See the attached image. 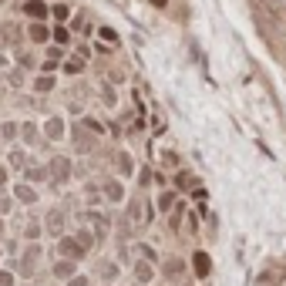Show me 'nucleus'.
I'll list each match as a JSON object with an SVG mask.
<instances>
[{
	"instance_id": "cd10ccee",
	"label": "nucleus",
	"mask_w": 286,
	"mask_h": 286,
	"mask_svg": "<svg viewBox=\"0 0 286 286\" xmlns=\"http://www.w3.org/2000/svg\"><path fill=\"white\" fill-rule=\"evenodd\" d=\"M74 239H77V242H81L84 249H91V246H94V236H91L88 229H77V236H74Z\"/></svg>"
},
{
	"instance_id": "7ed1b4c3",
	"label": "nucleus",
	"mask_w": 286,
	"mask_h": 286,
	"mask_svg": "<svg viewBox=\"0 0 286 286\" xmlns=\"http://www.w3.org/2000/svg\"><path fill=\"white\" fill-rule=\"evenodd\" d=\"M47 175L54 179V182H68V175H71V158H51V165H47Z\"/></svg>"
},
{
	"instance_id": "c756f323",
	"label": "nucleus",
	"mask_w": 286,
	"mask_h": 286,
	"mask_svg": "<svg viewBox=\"0 0 286 286\" xmlns=\"http://www.w3.org/2000/svg\"><path fill=\"white\" fill-rule=\"evenodd\" d=\"M81 125H84L88 132H94V135H101V132H105V125H101V121H94V118H84Z\"/></svg>"
},
{
	"instance_id": "ddd939ff",
	"label": "nucleus",
	"mask_w": 286,
	"mask_h": 286,
	"mask_svg": "<svg viewBox=\"0 0 286 286\" xmlns=\"http://www.w3.org/2000/svg\"><path fill=\"white\" fill-rule=\"evenodd\" d=\"M54 276H58V280H71L74 276V259H64V256H61V259L54 263Z\"/></svg>"
},
{
	"instance_id": "6ab92c4d",
	"label": "nucleus",
	"mask_w": 286,
	"mask_h": 286,
	"mask_svg": "<svg viewBox=\"0 0 286 286\" xmlns=\"http://www.w3.org/2000/svg\"><path fill=\"white\" fill-rule=\"evenodd\" d=\"M74 148H77V151H88V148H91V138L84 135V125L74 128Z\"/></svg>"
},
{
	"instance_id": "0eeeda50",
	"label": "nucleus",
	"mask_w": 286,
	"mask_h": 286,
	"mask_svg": "<svg viewBox=\"0 0 286 286\" xmlns=\"http://www.w3.org/2000/svg\"><path fill=\"white\" fill-rule=\"evenodd\" d=\"M101 192H105L101 199H108V202H121V199H125V189H121L118 179H108V182L101 185Z\"/></svg>"
},
{
	"instance_id": "473e14b6",
	"label": "nucleus",
	"mask_w": 286,
	"mask_h": 286,
	"mask_svg": "<svg viewBox=\"0 0 286 286\" xmlns=\"http://www.w3.org/2000/svg\"><path fill=\"white\" fill-rule=\"evenodd\" d=\"M101 101H105L108 108H115V101H118V94H115V88H111V91L105 88V94H101Z\"/></svg>"
},
{
	"instance_id": "aec40b11",
	"label": "nucleus",
	"mask_w": 286,
	"mask_h": 286,
	"mask_svg": "<svg viewBox=\"0 0 286 286\" xmlns=\"http://www.w3.org/2000/svg\"><path fill=\"white\" fill-rule=\"evenodd\" d=\"M118 172H121V175H132V172H135V162H132L128 151H118Z\"/></svg>"
},
{
	"instance_id": "79ce46f5",
	"label": "nucleus",
	"mask_w": 286,
	"mask_h": 286,
	"mask_svg": "<svg viewBox=\"0 0 286 286\" xmlns=\"http://www.w3.org/2000/svg\"><path fill=\"white\" fill-rule=\"evenodd\" d=\"M0 229H3V222H0Z\"/></svg>"
},
{
	"instance_id": "a878e982",
	"label": "nucleus",
	"mask_w": 286,
	"mask_h": 286,
	"mask_svg": "<svg viewBox=\"0 0 286 286\" xmlns=\"http://www.w3.org/2000/svg\"><path fill=\"white\" fill-rule=\"evenodd\" d=\"M0 135H3V138H17V135H20V125H17V121H7V125L0 128Z\"/></svg>"
},
{
	"instance_id": "2f4dec72",
	"label": "nucleus",
	"mask_w": 286,
	"mask_h": 286,
	"mask_svg": "<svg viewBox=\"0 0 286 286\" xmlns=\"http://www.w3.org/2000/svg\"><path fill=\"white\" fill-rule=\"evenodd\" d=\"M24 236H27V239H41V226H37V222L24 226Z\"/></svg>"
},
{
	"instance_id": "f03ea898",
	"label": "nucleus",
	"mask_w": 286,
	"mask_h": 286,
	"mask_svg": "<svg viewBox=\"0 0 286 286\" xmlns=\"http://www.w3.org/2000/svg\"><path fill=\"white\" fill-rule=\"evenodd\" d=\"M58 253H61L64 259H81L88 249H84V246H81L74 236H61V242H58Z\"/></svg>"
},
{
	"instance_id": "f8f14e48",
	"label": "nucleus",
	"mask_w": 286,
	"mask_h": 286,
	"mask_svg": "<svg viewBox=\"0 0 286 286\" xmlns=\"http://www.w3.org/2000/svg\"><path fill=\"white\" fill-rule=\"evenodd\" d=\"M155 209H158V212H172V209H175V192H172V189H162L158 199H155Z\"/></svg>"
},
{
	"instance_id": "4c0bfd02",
	"label": "nucleus",
	"mask_w": 286,
	"mask_h": 286,
	"mask_svg": "<svg viewBox=\"0 0 286 286\" xmlns=\"http://www.w3.org/2000/svg\"><path fill=\"white\" fill-rule=\"evenodd\" d=\"M192 199H196V202H206V199H209V192H206V189H196V192H192Z\"/></svg>"
},
{
	"instance_id": "39448f33",
	"label": "nucleus",
	"mask_w": 286,
	"mask_h": 286,
	"mask_svg": "<svg viewBox=\"0 0 286 286\" xmlns=\"http://www.w3.org/2000/svg\"><path fill=\"white\" fill-rule=\"evenodd\" d=\"M27 41L30 44H47L51 41V30L44 27V20H30L27 24Z\"/></svg>"
},
{
	"instance_id": "f257e3e1",
	"label": "nucleus",
	"mask_w": 286,
	"mask_h": 286,
	"mask_svg": "<svg viewBox=\"0 0 286 286\" xmlns=\"http://www.w3.org/2000/svg\"><path fill=\"white\" fill-rule=\"evenodd\" d=\"M192 270H196L199 280H209V276H212V259H209L206 249H196V253H192Z\"/></svg>"
},
{
	"instance_id": "393cba45",
	"label": "nucleus",
	"mask_w": 286,
	"mask_h": 286,
	"mask_svg": "<svg viewBox=\"0 0 286 286\" xmlns=\"http://www.w3.org/2000/svg\"><path fill=\"white\" fill-rule=\"evenodd\" d=\"M41 259V246H27V253H24V266L27 270H34V263Z\"/></svg>"
},
{
	"instance_id": "c9c22d12",
	"label": "nucleus",
	"mask_w": 286,
	"mask_h": 286,
	"mask_svg": "<svg viewBox=\"0 0 286 286\" xmlns=\"http://www.w3.org/2000/svg\"><path fill=\"white\" fill-rule=\"evenodd\" d=\"M68 286H88V276H81V273H74L71 280H68Z\"/></svg>"
},
{
	"instance_id": "4468645a",
	"label": "nucleus",
	"mask_w": 286,
	"mask_h": 286,
	"mask_svg": "<svg viewBox=\"0 0 286 286\" xmlns=\"http://www.w3.org/2000/svg\"><path fill=\"white\" fill-rule=\"evenodd\" d=\"M0 37H3V44H10V47H17V44H20V27H17V24H3V30H0Z\"/></svg>"
},
{
	"instance_id": "1a4fd4ad",
	"label": "nucleus",
	"mask_w": 286,
	"mask_h": 286,
	"mask_svg": "<svg viewBox=\"0 0 286 286\" xmlns=\"http://www.w3.org/2000/svg\"><path fill=\"white\" fill-rule=\"evenodd\" d=\"M14 196H17V202H24V206H34V202H37V192H34V185H27V182H17V185H14Z\"/></svg>"
},
{
	"instance_id": "b1692460",
	"label": "nucleus",
	"mask_w": 286,
	"mask_h": 286,
	"mask_svg": "<svg viewBox=\"0 0 286 286\" xmlns=\"http://www.w3.org/2000/svg\"><path fill=\"white\" fill-rule=\"evenodd\" d=\"M98 37H101L108 47H118V34H115L111 27H98Z\"/></svg>"
},
{
	"instance_id": "bb28decb",
	"label": "nucleus",
	"mask_w": 286,
	"mask_h": 286,
	"mask_svg": "<svg viewBox=\"0 0 286 286\" xmlns=\"http://www.w3.org/2000/svg\"><path fill=\"white\" fill-rule=\"evenodd\" d=\"M189 185H192V175H189V172H185V168H182V172H179V175H175V189H182V192H185V189H189Z\"/></svg>"
},
{
	"instance_id": "412c9836",
	"label": "nucleus",
	"mask_w": 286,
	"mask_h": 286,
	"mask_svg": "<svg viewBox=\"0 0 286 286\" xmlns=\"http://www.w3.org/2000/svg\"><path fill=\"white\" fill-rule=\"evenodd\" d=\"M84 64H88L84 58H68L61 68H64V74H81V71H84Z\"/></svg>"
},
{
	"instance_id": "dca6fc26",
	"label": "nucleus",
	"mask_w": 286,
	"mask_h": 286,
	"mask_svg": "<svg viewBox=\"0 0 286 286\" xmlns=\"http://www.w3.org/2000/svg\"><path fill=\"white\" fill-rule=\"evenodd\" d=\"M182 273H185V259L168 256V259H165V276H182Z\"/></svg>"
},
{
	"instance_id": "9d476101",
	"label": "nucleus",
	"mask_w": 286,
	"mask_h": 286,
	"mask_svg": "<svg viewBox=\"0 0 286 286\" xmlns=\"http://www.w3.org/2000/svg\"><path fill=\"white\" fill-rule=\"evenodd\" d=\"M135 280H138L142 286L155 280V270H151V263H148V259H135Z\"/></svg>"
},
{
	"instance_id": "20e7f679",
	"label": "nucleus",
	"mask_w": 286,
	"mask_h": 286,
	"mask_svg": "<svg viewBox=\"0 0 286 286\" xmlns=\"http://www.w3.org/2000/svg\"><path fill=\"white\" fill-rule=\"evenodd\" d=\"M20 10H24V17H27V20H44V17L51 14V7H47L44 0H24V7H20Z\"/></svg>"
},
{
	"instance_id": "9b49d317",
	"label": "nucleus",
	"mask_w": 286,
	"mask_h": 286,
	"mask_svg": "<svg viewBox=\"0 0 286 286\" xmlns=\"http://www.w3.org/2000/svg\"><path fill=\"white\" fill-rule=\"evenodd\" d=\"M44 179H51L44 165H27V168H24V182H27V185H34V182H44Z\"/></svg>"
},
{
	"instance_id": "7c9ffc66",
	"label": "nucleus",
	"mask_w": 286,
	"mask_h": 286,
	"mask_svg": "<svg viewBox=\"0 0 286 286\" xmlns=\"http://www.w3.org/2000/svg\"><path fill=\"white\" fill-rule=\"evenodd\" d=\"M58 68H61V61H54V58H47V61L41 64V74H54V71H58Z\"/></svg>"
},
{
	"instance_id": "e433bc0d",
	"label": "nucleus",
	"mask_w": 286,
	"mask_h": 286,
	"mask_svg": "<svg viewBox=\"0 0 286 286\" xmlns=\"http://www.w3.org/2000/svg\"><path fill=\"white\" fill-rule=\"evenodd\" d=\"M0 286H14V273H7V270H0Z\"/></svg>"
},
{
	"instance_id": "423d86ee",
	"label": "nucleus",
	"mask_w": 286,
	"mask_h": 286,
	"mask_svg": "<svg viewBox=\"0 0 286 286\" xmlns=\"http://www.w3.org/2000/svg\"><path fill=\"white\" fill-rule=\"evenodd\" d=\"M44 135H47V142H61L64 138V118L61 115H51L44 121Z\"/></svg>"
},
{
	"instance_id": "6e6552de",
	"label": "nucleus",
	"mask_w": 286,
	"mask_h": 286,
	"mask_svg": "<svg viewBox=\"0 0 286 286\" xmlns=\"http://www.w3.org/2000/svg\"><path fill=\"white\" fill-rule=\"evenodd\" d=\"M94 276H101L105 283H115V280H118V263H111V259H101V263L94 266Z\"/></svg>"
},
{
	"instance_id": "37998d69",
	"label": "nucleus",
	"mask_w": 286,
	"mask_h": 286,
	"mask_svg": "<svg viewBox=\"0 0 286 286\" xmlns=\"http://www.w3.org/2000/svg\"><path fill=\"white\" fill-rule=\"evenodd\" d=\"M0 256H3V249H0Z\"/></svg>"
},
{
	"instance_id": "c85d7f7f",
	"label": "nucleus",
	"mask_w": 286,
	"mask_h": 286,
	"mask_svg": "<svg viewBox=\"0 0 286 286\" xmlns=\"http://www.w3.org/2000/svg\"><path fill=\"white\" fill-rule=\"evenodd\" d=\"M135 249H138V253H142V259H148V263H155V249H151V246H148V242H138V246H135Z\"/></svg>"
},
{
	"instance_id": "a211bd4d",
	"label": "nucleus",
	"mask_w": 286,
	"mask_h": 286,
	"mask_svg": "<svg viewBox=\"0 0 286 286\" xmlns=\"http://www.w3.org/2000/svg\"><path fill=\"white\" fill-rule=\"evenodd\" d=\"M51 37H54V44H58V47H68V41H71V30H68L64 24H54Z\"/></svg>"
},
{
	"instance_id": "5701e85b",
	"label": "nucleus",
	"mask_w": 286,
	"mask_h": 286,
	"mask_svg": "<svg viewBox=\"0 0 286 286\" xmlns=\"http://www.w3.org/2000/svg\"><path fill=\"white\" fill-rule=\"evenodd\" d=\"M20 138H24L27 145H34V138H37V125H34V121H24V125H20Z\"/></svg>"
},
{
	"instance_id": "a19ab883",
	"label": "nucleus",
	"mask_w": 286,
	"mask_h": 286,
	"mask_svg": "<svg viewBox=\"0 0 286 286\" xmlns=\"http://www.w3.org/2000/svg\"><path fill=\"white\" fill-rule=\"evenodd\" d=\"M3 64H7V58H3V51H0V68H3Z\"/></svg>"
},
{
	"instance_id": "4be33fe9",
	"label": "nucleus",
	"mask_w": 286,
	"mask_h": 286,
	"mask_svg": "<svg viewBox=\"0 0 286 286\" xmlns=\"http://www.w3.org/2000/svg\"><path fill=\"white\" fill-rule=\"evenodd\" d=\"M51 17H54L58 24H64V20L71 17V7H68V3H54V7H51Z\"/></svg>"
},
{
	"instance_id": "f3484780",
	"label": "nucleus",
	"mask_w": 286,
	"mask_h": 286,
	"mask_svg": "<svg viewBox=\"0 0 286 286\" xmlns=\"http://www.w3.org/2000/svg\"><path fill=\"white\" fill-rule=\"evenodd\" d=\"M61 229H64V212H61V209H54V212L47 215V232L61 236Z\"/></svg>"
},
{
	"instance_id": "58836bf2",
	"label": "nucleus",
	"mask_w": 286,
	"mask_h": 286,
	"mask_svg": "<svg viewBox=\"0 0 286 286\" xmlns=\"http://www.w3.org/2000/svg\"><path fill=\"white\" fill-rule=\"evenodd\" d=\"M7 185V168H0V189Z\"/></svg>"
},
{
	"instance_id": "2eb2a0df",
	"label": "nucleus",
	"mask_w": 286,
	"mask_h": 286,
	"mask_svg": "<svg viewBox=\"0 0 286 286\" xmlns=\"http://www.w3.org/2000/svg\"><path fill=\"white\" fill-rule=\"evenodd\" d=\"M54 84H58L54 74H41V77H34V91H37V94H51Z\"/></svg>"
},
{
	"instance_id": "72a5a7b5",
	"label": "nucleus",
	"mask_w": 286,
	"mask_h": 286,
	"mask_svg": "<svg viewBox=\"0 0 286 286\" xmlns=\"http://www.w3.org/2000/svg\"><path fill=\"white\" fill-rule=\"evenodd\" d=\"M10 165H17V168L24 165V151H20V148H14V151H10Z\"/></svg>"
},
{
	"instance_id": "f704fd0d",
	"label": "nucleus",
	"mask_w": 286,
	"mask_h": 286,
	"mask_svg": "<svg viewBox=\"0 0 286 286\" xmlns=\"http://www.w3.org/2000/svg\"><path fill=\"white\" fill-rule=\"evenodd\" d=\"M10 209H14V202L7 196H0V215H10Z\"/></svg>"
},
{
	"instance_id": "c03bdc74",
	"label": "nucleus",
	"mask_w": 286,
	"mask_h": 286,
	"mask_svg": "<svg viewBox=\"0 0 286 286\" xmlns=\"http://www.w3.org/2000/svg\"><path fill=\"white\" fill-rule=\"evenodd\" d=\"M185 286H189V283H185Z\"/></svg>"
},
{
	"instance_id": "ea45409f",
	"label": "nucleus",
	"mask_w": 286,
	"mask_h": 286,
	"mask_svg": "<svg viewBox=\"0 0 286 286\" xmlns=\"http://www.w3.org/2000/svg\"><path fill=\"white\" fill-rule=\"evenodd\" d=\"M151 3H155V7H168V0H151Z\"/></svg>"
}]
</instances>
